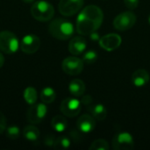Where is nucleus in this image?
<instances>
[{"instance_id": "obj_12", "label": "nucleus", "mask_w": 150, "mask_h": 150, "mask_svg": "<svg viewBox=\"0 0 150 150\" xmlns=\"http://www.w3.org/2000/svg\"><path fill=\"white\" fill-rule=\"evenodd\" d=\"M121 37L117 33H109L99 40V45L100 47L105 49V51L112 52L115 49H117L120 44H121Z\"/></svg>"}, {"instance_id": "obj_17", "label": "nucleus", "mask_w": 150, "mask_h": 150, "mask_svg": "<svg viewBox=\"0 0 150 150\" xmlns=\"http://www.w3.org/2000/svg\"><path fill=\"white\" fill-rule=\"evenodd\" d=\"M88 110H89L91 115L96 120H98V121L104 120L106 118V116H107L106 108L103 105H101V104H97L95 105L89 106Z\"/></svg>"}, {"instance_id": "obj_2", "label": "nucleus", "mask_w": 150, "mask_h": 150, "mask_svg": "<svg viewBox=\"0 0 150 150\" xmlns=\"http://www.w3.org/2000/svg\"><path fill=\"white\" fill-rule=\"evenodd\" d=\"M50 34L60 40H69L74 33L73 24L64 18H55L48 25Z\"/></svg>"}, {"instance_id": "obj_7", "label": "nucleus", "mask_w": 150, "mask_h": 150, "mask_svg": "<svg viewBox=\"0 0 150 150\" xmlns=\"http://www.w3.org/2000/svg\"><path fill=\"white\" fill-rule=\"evenodd\" d=\"M84 62L82 59L76 56L65 58L62 63V70L69 76H77L82 73Z\"/></svg>"}, {"instance_id": "obj_28", "label": "nucleus", "mask_w": 150, "mask_h": 150, "mask_svg": "<svg viewBox=\"0 0 150 150\" xmlns=\"http://www.w3.org/2000/svg\"><path fill=\"white\" fill-rule=\"evenodd\" d=\"M55 137L54 135L53 134H49V135H47L44 139V144L46 146H48V147H52L54 146V142H55Z\"/></svg>"}, {"instance_id": "obj_22", "label": "nucleus", "mask_w": 150, "mask_h": 150, "mask_svg": "<svg viewBox=\"0 0 150 150\" xmlns=\"http://www.w3.org/2000/svg\"><path fill=\"white\" fill-rule=\"evenodd\" d=\"M70 140L67 136H60L55 139L54 144V149L57 150H64L68 149L70 147Z\"/></svg>"}, {"instance_id": "obj_10", "label": "nucleus", "mask_w": 150, "mask_h": 150, "mask_svg": "<svg viewBox=\"0 0 150 150\" xmlns=\"http://www.w3.org/2000/svg\"><path fill=\"white\" fill-rule=\"evenodd\" d=\"M134 147L133 136L127 132H121L114 135L112 139V148L115 150H131Z\"/></svg>"}, {"instance_id": "obj_20", "label": "nucleus", "mask_w": 150, "mask_h": 150, "mask_svg": "<svg viewBox=\"0 0 150 150\" xmlns=\"http://www.w3.org/2000/svg\"><path fill=\"white\" fill-rule=\"evenodd\" d=\"M40 100L44 104H51L56 98V92L51 87H45L41 90L40 95Z\"/></svg>"}, {"instance_id": "obj_24", "label": "nucleus", "mask_w": 150, "mask_h": 150, "mask_svg": "<svg viewBox=\"0 0 150 150\" xmlns=\"http://www.w3.org/2000/svg\"><path fill=\"white\" fill-rule=\"evenodd\" d=\"M89 149L90 150H108L109 144L104 139H98L91 143Z\"/></svg>"}, {"instance_id": "obj_29", "label": "nucleus", "mask_w": 150, "mask_h": 150, "mask_svg": "<svg viewBox=\"0 0 150 150\" xmlns=\"http://www.w3.org/2000/svg\"><path fill=\"white\" fill-rule=\"evenodd\" d=\"M80 102H81V104H83L84 105H90L92 103V98L90 95H86L82 98V100Z\"/></svg>"}, {"instance_id": "obj_19", "label": "nucleus", "mask_w": 150, "mask_h": 150, "mask_svg": "<svg viewBox=\"0 0 150 150\" xmlns=\"http://www.w3.org/2000/svg\"><path fill=\"white\" fill-rule=\"evenodd\" d=\"M51 126H52L53 129L54 131H56L57 133H62L68 127V121L63 116L56 115L52 119Z\"/></svg>"}, {"instance_id": "obj_5", "label": "nucleus", "mask_w": 150, "mask_h": 150, "mask_svg": "<svg viewBox=\"0 0 150 150\" xmlns=\"http://www.w3.org/2000/svg\"><path fill=\"white\" fill-rule=\"evenodd\" d=\"M47 107L44 103L34 104L30 106L26 112V119L29 123L33 125L40 124L47 116Z\"/></svg>"}, {"instance_id": "obj_4", "label": "nucleus", "mask_w": 150, "mask_h": 150, "mask_svg": "<svg viewBox=\"0 0 150 150\" xmlns=\"http://www.w3.org/2000/svg\"><path fill=\"white\" fill-rule=\"evenodd\" d=\"M19 48V40L17 36L10 31L0 32V51L11 54Z\"/></svg>"}, {"instance_id": "obj_11", "label": "nucleus", "mask_w": 150, "mask_h": 150, "mask_svg": "<svg viewBox=\"0 0 150 150\" xmlns=\"http://www.w3.org/2000/svg\"><path fill=\"white\" fill-rule=\"evenodd\" d=\"M40 47V40L35 34H27L25 35L20 42H19V48L25 54H34L36 53Z\"/></svg>"}, {"instance_id": "obj_23", "label": "nucleus", "mask_w": 150, "mask_h": 150, "mask_svg": "<svg viewBox=\"0 0 150 150\" xmlns=\"http://www.w3.org/2000/svg\"><path fill=\"white\" fill-rule=\"evenodd\" d=\"M98 58V54L95 50H89L84 53L82 60L86 64H92L97 62Z\"/></svg>"}, {"instance_id": "obj_32", "label": "nucleus", "mask_w": 150, "mask_h": 150, "mask_svg": "<svg viewBox=\"0 0 150 150\" xmlns=\"http://www.w3.org/2000/svg\"><path fill=\"white\" fill-rule=\"evenodd\" d=\"M25 4H33L36 0H22Z\"/></svg>"}, {"instance_id": "obj_25", "label": "nucleus", "mask_w": 150, "mask_h": 150, "mask_svg": "<svg viewBox=\"0 0 150 150\" xmlns=\"http://www.w3.org/2000/svg\"><path fill=\"white\" fill-rule=\"evenodd\" d=\"M5 134L10 140H17L19 137L20 130L17 126H11L5 129Z\"/></svg>"}, {"instance_id": "obj_27", "label": "nucleus", "mask_w": 150, "mask_h": 150, "mask_svg": "<svg viewBox=\"0 0 150 150\" xmlns=\"http://www.w3.org/2000/svg\"><path fill=\"white\" fill-rule=\"evenodd\" d=\"M139 2H140V0H124L125 5L130 10H134V9L137 8L139 5Z\"/></svg>"}, {"instance_id": "obj_18", "label": "nucleus", "mask_w": 150, "mask_h": 150, "mask_svg": "<svg viewBox=\"0 0 150 150\" xmlns=\"http://www.w3.org/2000/svg\"><path fill=\"white\" fill-rule=\"evenodd\" d=\"M24 138L30 142H36L40 137V131L38 127L33 125H29L24 127L23 129Z\"/></svg>"}, {"instance_id": "obj_13", "label": "nucleus", "mask_w": 150, "mask_h": 150, "mask_svg": "<svg viewBox=\"0 0 150 150\" xmlns=\"http://www.w3.org/2000/svg\"><path fill=\"white\" fill-rule=\"evenodd\" d=\"M77 129L84 134H88L92 132L96 127V121L95 119L91 115L83 114L80 116L76 122Z\"/></svg>"}, {"instance_id": "obj_15", "label": "nucleus", "mask_w": 150, "mask_h": 150, "mask_svg": "<svg viewBox=\"0 0 150 150\" xmlns=\"http://www.w3.org/2000/svg\"><path fill=\"white\" fill-rule=\"evenodd\" d=\"M150 76L146 69H137L132 75V83L135 87H143L149 83Z\"/></svg>"}, {"instance_id": "obj_8", "label": "nucleus", "mask_w": 150, "mask_h": 150, "mask_svg": "<svg viewBox=\"0 0 150 150\" xmlns=\"http://www.w3.org/2000/svg\"><path fill=\"white\" fill-rule=\"evenodd\" d=\"M84 0H60L58 10L63 16L69 17L76 14L83 6Z\"/></svg>"}, {"instance_id": "obj_14", "label": "nucleus", "mask_w": 150, "mask_h": 150, "mask_svg": "<svg viewBox=\"0 0 150 150\" xmlns=\"http://www.w3.org/2000/svg\"><path fill=\"white\" fill-rule=\"evenodd\" d=\"M87 47V42L83 37L72 38L69 43V51L73 55H79L83 54Z\"/></svg>"}, {"instance_id": "obj_33", "label": "nucleus", "mask_w": 150, "mask_h": 150, "mask_svg": "<svg viewBox=\"0 0 150 150\" xmlns=\"http://www.w3.org/2000/svg\"><path fill=\"white\" fill-rule=\"evenodd\" d=\"M149 24H150V14H149Z\"/></svg>"}, {"instance_id": "obj_1", "label": "nucleus", "mask_w": 150, "mask_h": 150, "mask_svg": "<svg viewBox=\"0 0 150 150\" xmlns=\"http://www.w3.org/2000/svg\"><path fill=\"white\" fill-rule=\"evenodd\" d=\"M104 13L97 5H88L83 8L76 18V31L81 35H90L102 25Z\"/></svg>"}, {"instance_id": "obj_16", "label": "nucleus", "mask_w": 150, "mask_h": 150, "mask_svg": "<svg viewBox=\"0 0 150 150\" xmlns=\"http://www.w3.org/2000/svg\"><path fill=\"white\" fill-rule=\"evenodd\" d=\"M69 91L74 97H82L85 91V84L80 79H74L69 83Z\"/></svg>"}, {"instance_id": "obj_9", "label": "nucleus", "mask_w": 150, "mask_h": 150, "mask_svg": "<svg viewBox=\"0 0 150 150\" xmlns=\"http://www.w3.org/2000/svg\"><path fill=\"white\" fill-rule=\"evenodd\" d=\"M62 113L69 118H74L77 116L81 112V102L74 98H65L60 105Z\"/></svg>"}, {"instance_id": "obj_21", "label": "nucleus", "mask_w": 150, "mask_h": 150, "mask_svg": "<svg viewBox=\"0 0 150 150\" xmlns=\"http://www.w3.org/2000/svg\"><path fill=\"white\" fill-rule=\"evenodd\" d=\"M23 96H24V99H25V103L28 104L29 105H34L37 101V98H38L37 91L32 86L25 88V90L24 91Z\"/></svg>"}, {"instance_id": "obj_30", "label": "nucleus", "mask_w": 150, "mask_h": 150, "mask_svg": "<svg viewBox=\"0 0 150 150\" xmlns=\"http://www.w3.org/2000/svg\"><path fill=\"white\" fill-rule=\"evenodd\" d=\"M90 35H91V40H100V39H99V36H98V33H97L96 32H94V33H91Z\"/></svg>"}, {"instance_id": "obj_6", "label": "nucleus", "mask_w": 150, "mask_h": 150, "mask_svg": "<svg viewBox=\"0 0 150 150\" xmlns=\"http://www.w3.org/2000/svg\"><path fill=\"white\" fill-rule=\"evenodd\" d=\"M136 15L132 11H125L119 14L113 20V26L119 31L131 29L136 23Z\"/></svg>"}, {"instance_id": "obj_26", "label": "nucleus", "mask_w": 150, "mask_h": 150, "mask_svg": "<svg viewBox=\"0 0 150 150\" xmlns=\"http://www.w3.org/2000/svg\"><path fill=\"white\" fill-rule=\"evenodd\" d=\"M6 125H7V120L4 113L0 112V134L5 132L6 129Z\"/></svg>"}, {"instance_id": "obj_31", "label": "nucleus", "mask_w": 150, "mask_h": 150, "mask_svg": "<svg viewBox=\"0 0 150 150\" xmlns=\"http://www.w3.org/2000/svg\"><path fill=\"white\" fill-rule=\"evenodd\" d=\"M4 55H3V54L0 52V69L3 67V65H4Z\"/></svg>"}, {"instance_id": "obj_3", "label": "nucleus", "mask_w": 150, "mask_h": 150, "mask_svg": "<svg viewBox=\"0 0 150 150\" xmlns=\"http://www.w3.org/2000/svg\"><path fill=\"white\" fill-rule=\"evenodd\" d=\"M31 14L38 21L47 22L53 18L54 9L50 3L45 0L35 1L31 7Z\"/></svg>"}]
</instances>
